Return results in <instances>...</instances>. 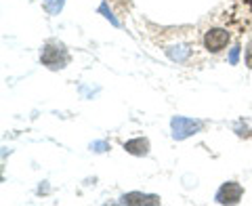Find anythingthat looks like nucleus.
<instances>
[{
    "label": "nucleus",
    "mask_w": 252,
    "mask_h": 206,
    "mask_svg": "<svg viewBox=\"0 0 252 206\" xmlns=\"http://www.w3.org/2000/svg\"><path fill=\"white\" fill-rule=\"evenodd\" d=\"M40 61H42V66H46L49 69H63L69 63V53L63 42L49 40L40 51Z\"/></svg>",
    "instance_id": "nucleus-1"
},
{
    "label": "nucleus",
    "mask_w": 252,
    "mask_h": 206,
    "mask_svg": "<svg viewBox=\"0 0 252 206\" xmlns=\"http://www.w3.org/2000/svg\"><path fill=\"white\" fill-rule=\"evenodd\" d=\"M204 129V122L200 120H193V118H185V116H175L170 120V131H172V137L177 141H183L191 135H198Z\"/></svg>",
    "instance_id": "nucleus-2"
},
{
    "label": "nucleus",
    "mask_w": 252,
    "mask_h": 206,
    "mask_svg": "<svg viewBox=\"0 0 252 206\" xmlns=\"http://www.w3.org/2000/svg\"><path fill=\"white\" fill-rule=\"evenodd\" d=\"M229 40H231L229 32L223 28H210L206 34H204V46H206V51H210V53H220L223 49H227Z\"/></svg>",
    "instance_id": "nucleus-3"
},
{
    "label": "nucleus",
    "mask_w": 252,
    "mask_h": 206,
    "mask_svg": "<svg viewBox=\"0 0 252 206\" xmlns=\"http://www.w3.org/2000/svg\"><path fill=\"white\" fill-rule=\"evenodd\" d=\"M244 196V187L238 183V181H227L219 187V192L215 196V200L219 204H238Z\"/></svg>",
    "instance_id": "nucleus-4"
},
{
    "label": "nucleus",
    "mask_w": 252,
    "mask_h": 206,
    "mask_svg": "<svg viewBox=\"0 0 252 206\" xmlns=\"http://www.w3.org/2000/svg\"><path fill=\"white\" fill-rule=\"evenodd\" d=\"M120 204H137V206H147V204H162L160 196H154V194H141V192H130V194H124L120 198Z\"/></svg>",
    "instance_id": "nucleus-5"
},
{
    "label": "nucleus",
    "mask_w": 252,
    "mask_h": 206,
    "mask_svg": "<svg viewBox=\"0 0 252 206\" xmlns=\"http://www.w3.org/2000/svg\"><path fill=\"white\" fill-rule=\"evenodd\" d=\"M124 149H126L128 154H132V156L143 158V156L149 154V139H145V137H135V139L126 141V143H124Z\"/></svg>",
    "instance_id": "nucleus-6"
},
{
    "label": "nucleus",
    "mask_w": 252,
    "mask_h": 206,
    "mask_svg": "<svg viewBox=\"0 0 252 206\" xmlns=\"http://www.w3.org/2000/svg\"><path fill=\"white\" fill-rule=\"evenodd\" d=\"M166 53H168V57H170L172 61L183 63V61H187V57H189V53H191V51H189L187 46H170Z\"/></svg>",
    "instance_id": "nucleus-7"
},
{
    "label": "nucleus",
    "mask_w": 252,
    "mask_h": 206,
    "mask_svg": "<svg viewBox=\"0 0 252 206\" xmlns=\"http://www.w3.org/2000/svg\"><path fill=\"white\" fill-rule=\"evenodd\" d=\"M63 2L65 0H44V11L51 15H59V11L63 9Z\"/></svg>",
    "instance_id": "nucleus-8"
},
{
    "label": "nucleus",
    "mask_w": 252,
    "mask_h": 206,
    "mask_svg": "<svg viewBox=\"0 0 252 206\" xmlns=\"http://www.w3.org/2000/svg\"><path fill=\"white\" fill-rule=\"evenodd\" d=\"M240 51H242L240 44H235L233 49L229 51V63H231V66H238V61H240Z\"/></svg>",
    "instance_id": "nucleus-9"
},
{
    "label": "nucleus",
    "mask_w": 252,
    "mask_h": 206,
    "mask_svg": "<svg viewBox=\"0 0 252 206\" xmlns=\"http://www.w3.org/2000/svg\"><path fill=\"white\" fill-rule=\"evenodd\" d=\"M244 61H246L248 69H252V40L246 44V49H244Z\"/></svg>",
    "instance_id": "nucleus-10"
},
{
    "label": "nucleus",
    "mask_w": 252,
    "mask_h": 206,
    "mask_svg": "<svg viewBox=\"0 0 252 206\" xmlns=\"http://www.w3.org/2000/svg\"><path fill=\"white\" fill-rule=\"evenodd\" d=\"M101 13H105V17H107L109 21H112V23H114V26H120V23H118V19L114 17V15H112V13H109V11H107V2H103V4H101Z\"/></svg>",
    "instance_id": "nucleus-11"
},
{
    "label": "nucleus",
    "mask_w": 252,
    "mask_h": 206,
    "mask_svg": "<svg viewBox=\"0 0 252 206\" xmlns=\"http://www.w3.org/2000/svg\"><path fill=\"white\" fill-rule=\"evenodd\" d=\"M91 149H94V152H105V149H109V145L105 143V141H94V143L91 145Z\"/></svg>",
    "instance_id": "nucleus-12"
}]
</instances>
